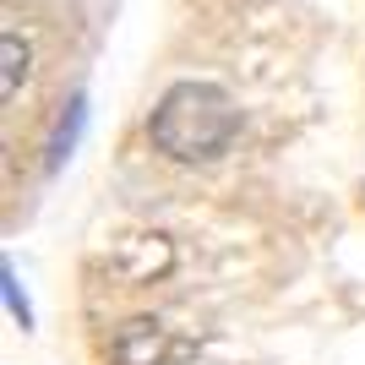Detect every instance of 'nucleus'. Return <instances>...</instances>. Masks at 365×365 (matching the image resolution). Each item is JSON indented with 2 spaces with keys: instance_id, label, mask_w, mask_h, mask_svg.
I'll use <instances>...</instances> for the list:
<instances>
[{
  "instance_id": "1",
  "label": "nucleus",
  "mask_w": 365,
  "mask_h": 365,
  "mask_svg": "<svg viewBox=\"0 0 365 365\" xmlns=\"http://www.w3.org/2000/svg\"><path fill=\"white\" fill-rule=\"evenodd\" d=\"M153 148L175 164H213L240 131V109L213 82H175L153 109Z\"/></svg>"
},
{
  "instance_id": "2",
  "label": "nucleus",
  "mask_w": 365,
  "mask_h": 365,
  "mask_svg": "<svg viewBox=\"0 0 365 365\" xmlns=\"http://www.w3.org/2000/svg\"><path fill=\"white\" fill-rule=\"evenodd\" d=\"M175 354H185V344L169 333L164 322H153V317L120 322L115 338H109V360L115 365H169Z\"/></svg>"
},
{
  "instance_id": "3",
  "label": "nucleus",
  "mask_w": 365,
  "mask_h": 365,
  "mask_svg": "<svg viewBox=\"0 0 365 365\" xmlns=\"http://www.w3.org/2000/svg\"><path fill=\"white\" fill-rule=\"evenodd\" d=\"M109 267L125 278V284H153L175 267V245L164 235H125V240L109 245Z\"/></svg>"
},
{
  "instance_id": "4",
  "label": "nucleus",
  "mask_w": 365,
  "mask_h": 365,
  "mask_svg": "<svg viewBox=\"0 0 365 365\" xmlns=\"http://www.w3.org/2000/svg\"><path fill=\"white\" fill-rule=\"evenodd\" d=\"M0 61H6V71H0V93L16 98V88L28 82V44H22L16 33H6V38H0Z\"/></svg>"
}]
</instances>
